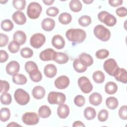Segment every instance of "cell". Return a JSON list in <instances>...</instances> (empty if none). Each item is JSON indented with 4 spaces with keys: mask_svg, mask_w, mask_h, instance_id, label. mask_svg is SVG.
Returning <instances> with one entry per match:
<instances>
[{
    "mask_svg": "<svg viewBox=\"0 0 127 127\" xmlns=\"http://www.w3.org/2000/svg\"><path fill=\"white\" fill-rule=\"evenodd\" d=\"M65 36L67 40L73 43H81L86 38V33L81 29H69L66 31Z\"/></svg>",
    "mask_w": 127,
    "mask_h": 127,
    "instance_id": "obj_1",
    "label": "cell"
},
{
    "mask_svg": "<svg viewBox=\"0 0 127 127\" xmlns=\"http://www.w3.org/2000/svg\"><path fill=\"white\" fill-rule=\"evenodd\" d=\"M93 33L96 37L103 42L108 41L111 37L110 30L102 25L96 26L94 28Z\"/></svg>",
    "mask_w": 127,
    "mask_h": 127,
    "instance_id": "obj_2",
    "label": "cell"
},
{
    "mask_svg": "<svg viewBox=\"0 0 127 127\" xmlns=\"http://www.w3.org/2000/svg\"><path fill=\"white\" fill-rule=\"evenodd\" d=\"M42 11V8L40 4L37 2H31L28 5L27 8V14L28 16L32 19L38 18Z\"/></svg>",
    "mask_w": 127,
    "mask_h": 127,
    "instance_id": "obj_3",
    "label": "cell"
},
{
    "mask_svg": "<svg viewBox=\"0 0 127 127\" xmlns=\"http://www.w3.org/2000/svg\"><path fill=\"white\" fill-rule=\"evenodd\" d=\"M98 18L101 22L109 27L115 26L117 23L116 17L106 11L100 12L98 14Z\"/></svg>",
    "mask_w": 127,
    "mask_h": 127,
    "instance_id": "obj_4",
    "label": "cell"
},
{
    "mask_svg": "<svg viewBox=\"0 0 127 127\" xmlns=\"http://www.w3.org/2000/svg\"><path fill=\"white\" fill-rule=\"evenodd\" d=\"M14 97L17 103L20 105H25L30 101L29 93L21 88L17 89L15 91Z\"/></svg>",
    "mask_w": 127,
    "mask_h": 127,
    "instance_id": "obj_5",
    "label": "cell"
},
{
    "mask_svg": "<svg viewBox=\"0 0 127 127\" xmlns=\"http://www.w3.org/2000/svg\"><path fill=\"white\" fill-rule=\"evenodd\" d=\"M48 101L51 104L61 105L64 104L66 100V96L62 92L52 91L48 96Z\"/></svg>",
    "mask_w": 127,
    "mask_h": 127,
    "instance_id": "obj_6",
    "label": "cell"
},
{
    "mask_svg": "<svg viewBox=\"0 0 127 127\" xmlns=\"http://www.w3.org/2000/svg\"><path fill=\"white\" fill-rule=\"evenodd\" d=\"M46 42V37L42 33H37L33 34L30 38V45L35 49H39Z\"/></svg>",
    "mask_w": 127,
    "mask_h": 127,
    "instance_id": "obj_7",
    "label": "cell"
},
{
    "mask_svg": "<svg viewBox=\"0 0 127 127\" xmlns=\"http://www.w3.org/2000/svg\"><path fill=\"white\" fill-rule=\"evenodd\" d=\"M22 121L26 125H35L39 122V116L35 112H26L22 115Z\"/></svg>",
    "mask_w": 127,
    "mask_h": 127,
    "instance_id": "obj_8",
    "label": "cell"
},
{
    "mask_svg": "<svg viewBox=\"0 0 127 127\" xmlns=\"http://www.w3.org/2000/svg\"><path fill=\"white\" fill-rule=\"evenodd\" d=\"M119 66L115 59L110 58L106 60L103 64V68L105 71L110 75L113 76L115 72L119 68Z\"/></svg>",
    "mask_w": 127,
    "mask_h": 127,
    "instance_id": "obj_9",
    "label": "cell"
},
{
    "mask_svg": "<svg viewBox=\"0 0 127 127\" xmlns=\"http://www.w3.org/2000/svg\"><path fill=\"white\" fill-rule=\"evenodd\" d=\"M78 86L81 91L85 94L90 93L93 89V85L89 79L86 76L79 77L77 81Z\"/></svg>",
    "mask_w": 127,
    "mask_h": 127,
    "instance_id": "obj_10",
    "label": "cell"
},
{
    "mask_svg": "<svg viewBox=\"0 0 127 127\" xmlns=\"http://www.w3.org/2000/svg\"><path fill=\"white\" fill-rule=\"evenodd\" d=\"M70 83L69 78L65 75H61L55 80L54 84L56 87L59 89H64L66 88Z\"/></svg>",
    "mask_w": 127,
    "mask_h": 127,
    "instance_id": "obj_11",
    "label": "cell"
},
{
    "mask_svg": "<svg viewBox=\"0 0 127 127\" xmlns=\"http://www.w3.org/2000/svg\"><path fill=\"white\" fill-rule=\"evenodd\" d=\"M57 52L51 48H48L42 51L39 55V58L42 61H49L53 60Z\"/></svg>",
    "mask_w": 127,
    "mask_h": 127,
    "instance_id": "obj_12",
    "label": "cell"
},
{
    "mask_svg": "<svg viewBox=\"0 0 127 127\" xmlns=\"http://www.w3.org/2000/svg\"><path fill=\"white\" fill-rule=\"evenodd\" d=\"M20 69V64L16 61H11L9 62L5 67L6 73L10 75H13L18 72Z\"/></svg>",
    "mask_w": 127,
    "mask_h": 127,
    "instance_id": "obj_13",
    "label": "cell"
},
{
    "mask_svg": "<svg viewBox=\"0 0 127 127\" xmlns=\"http://www.w3.org/2000/svg\"><path fill=\"white\" fill-rule=\"evenodd\" d=\"M113 76L117 81L126 84L127 82V72L125 68L119 67L115 72Z\"/></svg>",
    "mask_w": 127,
    "mask_h": 127,
    "instance_id": "obj_14",
    "label": "cell"
},
{
    "mask_svg": "<svg viewBox=\"0 0 127 127\" xmlns=\"http://www.w3.org/2000/svg\"><path fill=\"white\" fill-rule=\"evenodd\" d=\"M12 20L17 25H22L26 22V17L23 12L20 10L14 12L12 16Z\"/></svg>",
    "mask_w": 127,
    "mask_h": 127,
    "instance_id": "obj_15",
    "label": "cell"
},
{
    "mask_svg": "<svg viewBox=\"0 0 127 127\" xmlns=\"http://www.w3.org/2000/svg\"><path fill=\"white\" fill-rule=\"evenodd\" d=\"M52 44L55 48L61 50L64 47L65 41L61 35H55L52 39Z\"/></svg>",
    "mask_w": 127,
    "mask_h": 127,
    "instance_id": "obj_16",
    "label": "cell"
},
{
    "mask_svg": "<svg viewBox=\"0 0 127 127\" xmlns=\"http://www.w3.org/2000/svg\"><path fill=\"white\" fill-rule=\"evenodd\" d=\"M55 26V20L51 18H45L41 22L42 28L46 31H51L53 30Z\"/></svg>",
    "mask_w": 127,
    "mask_h": 127,
    "instance_id": "obj_17",
    "label": "cell"
},
{
    "mask_svg": "<svg viewBox=\"0 0 127 127\" xmlns=\"http://www.w3.org/2000/svg\"><path fill=\"white\" fill-rule=\"evenodd\" d=\"M46 91L45 88L40 85L35 86L32 91V94L33 97L37 100L42 99L45 95Z\"/></svg>",
    "mask_w": 127,
    "mask_h": 127,
    "instance_id": "obj_18",
    "label": "cell"
},
{
    "mask_svg": "<svg viewBox=\"0 0 127 127\" xmlns=\"http://www.w3.org/2000/svg\"><path fill=\"white\" fill-rule=\"evenodd\" d=\"M44 72L45 76L48 78H53L57 74V69L54 64H48L44 67Z\"/></svg>",
    "mask_w": 127,
    "mask_h": 127,
    "instance_id": "obj_19",
    "label": "cell"
},
{
    "mask_svg": "<svg viewBox=\"0 0 127 127\" xmlns=\"http://www.w3.org/2000/svg\"><path fill=\"white\" fill-rule=\"evenodd\" d=\"M69 108L66 105L64 104L59 105L57 108V114L61 119H65L68 117L69 114Z\"/></svg>",
    "mask_w": 127,
    "mask_h": 127,
    "instance_id": "obj_20",
    "label": "cell"
},
{
    "mask_svg": "<svg viewBox=\"0 0 127 127\" xmlns=\"http://www.w3.org/2000/svg\"><path fill=\"white\" fill-rule=\"evenodd\" d=\"M26 38V34L21 30L16 31L13 35V40L18 43L20 45H22L25 43Z\"/></svg>",
    "mask_w": 127,
    "mask_h": 127,
    "instance_id": "obj_21",
    "label": "cell"
},
{
    "mask_svg": "<svg viewBox=\"0 0 127 127\" xmlns=\"http://www.w3.org/2000/svg\"><path fill=\"white\" fill-rule=\"evenodd\" d=\"M78 59L82 64L86 67L91 65L93 64L94 62L92 57L89 54L85 53H81L79 55Z\"/></svg>",
    "mask_w": 127,
    "mask_h": 127,
    "instance_id": "obj_22",
    "label": "cell"
},
{
    "mask_svg": "<svg viewBox=\"0 0 127 127\" xmlns=\"http://www.w3.org/2000/svg\"><path fill=\"white\" fill-rule=\"evenodd\" d=\"M89 101L93 106H98L102 101V95L99 93L93 92L89 96Z\"/></svg>",
    "mask_w": 127,
    "mask_h": 127,
    "instance_id": "obj_23",
    "label": "cell"
},
{
    "mask_svg": "<svg viewBox=\"0 0 127 127\" xmlns=\"http://www.w3.org/2000/svg\"><path fill=\"white\" fill-rule=\"evenodd\" d=\"M31 80L35 82H38L42 79V74L38 67L35 68L28 73Z\"/></svg>",
    "mask_w": 127,
    "mask_h": 127,
    "instance_id": "obj_24",
    "label": "cell"
},
{
    "mask_svg": "<svg viewBox=\"0 0 127 127\" xmlns=\"http://www.w3.org/2000/svg\"><path fill=\"white\" fill-rule=\"evenodd\" d=\"M69 60L68 56L64 53L57 52L54 61L59 64H66Z\"/></svg>",
    "mask_w": 127,
    "mask_h": 127,
    "instance_id": "obj_25",
    "label": "cell"
},
{
    "mask_svg": "<svg viewBox=\"0 0 127 127\" xmlns=\"http://www.w3.org/2000/svg\"><path fill=\"white\" fill-rule=\"evenodd\" d=\"M51 109L47 105H42L39 108L38 115L41 118H47L51 116Z\"/></svg>",
    "mask_w": 127,
    "mask_h": 127,
    "instance_id": "obj_26",
    "label": "cell"
},
{
    "mask_svg": "<svg viewBox=\"0 0 127 127\" xmlns=\"http://www.w3.org/2000/svg\"><path fill=\"white\" fill-rule=\"evenodd\" d=\"M118 90V85L113 81L108 82L105 86V91L106 93L112 95L114 94Z\"/></svg>",
    "mask_w": 127,
    "mask_h": 127,
    "instance_id": "obj_27",
    "label": "cell"
},
{
    "mask_svg": "<svg viewBox=\"0 0 127 127\" xmlns=\"http://www.w3.org/2000/svg\"><path fill=\"white\" fill-rule=\"evenodd\" d=\"M12 81L16 84L24 85L26 83L27 79L24 75L20 73H16L13 75Z\"/></svg>",
    "mask_w": 127,
    "mask_h": 127,
    "instance_id": "obj_28",
    "label": "cell"
},
{
    "mask_svg": "<svg viewBox=\"0 0 127 127\" xmlns=\"http://www.w3.org/2000/svg\"><path fill=\"white\" fill-rule=\"evenodd\" d=\"M118 100L115 97H109L106 100V105L109 109L114 110L118 107Z\"/></svg>",
    "mask_w": 127,
    "mask_h": 127,
    "instance_id": "obj_29",
    "label": "cell"
},
{
    "mask_svg": "<svg viewBox=\"0 0 127 127\" xmlns=\"http://www.w3.org/2000/svg\"><path fill=\"white\" fill-rule=\"evenodd\" d=\"M73 67L75 71L78 73L84 72L87 70V67L83 64L78 59H75L73 61Z\"/></svg>",
    "mask_w": 127,
    "mask_h": 127,
    "instance_id": "obj_30",
    "label": "cell"
},
{
    "mask_svg": "<svg viewBox=\"0 0 127 127\" xmlns=\"http://www.w3.org/2000/svg\"><path fill=\"white\" fill-rule=\"evenodd\" d=\"M59 22L63 25H67L70 23L72 21L71 15L67 12H63L60 14L59 16Z\"/></svg>",
    "mask_w": 127,
    "mask_h": 127,
    "instance_id": "obj_31",
    "label": "cell"
},
{
    "mask_svg": "<svg viewBox=\"0 0 127 127\" xmlns=\"http://www.w3.org/2000/svg\"><path fill=\"white\" fill-rule=\"evenodd\" d=\"M84 116L86 120H92L96 117V110L91 107H88L84 109Z\"/></svg>",
    "mask_w": 127,
    "mask_h": 127,
    "instance_id": "obj_32",
    "label": "cell"
},
{
    "mask_svg": "<svg viewBox=\"0 0 127 127\" xmlns=\"http://www.w3.org/2000/svg\"><path fill=\"white\" fill-rule=\"evenodd\" d=\"M69 6L72 11L77 12L82 9V4L78 0H72L69 2Z\"/></svg>",
    "mask_w": 127,
    "mask_h": 127,
    "instance_id": "obj_33",
    "label": "cell"
},
{
    "mask_svg": "<svg viewBox=\"0 0 127 127\" xmlns=\"http://www.w3.org/2000/svg\"><path fill=\"white\" fill-rule=\"evenodd\" d=\"M105 75L101 70H97L93 72L92 74V78L94 81L98 84L103 83L105 80Z\"/></svg>",
    "mask_w": 127,
    "mask_h": 127,
    "instance_id": "obj_34",
    "label": "cell"
},
{
    "mask_svg": "<svg viewBox=\"0 0 127 127\" xmlns=\"http://www.w3.org/2000/svg\"><path fill=\"white\" fill-rule=\"evenodd\" d=\"M10 117V111L7 108H2L0 110V119L2 122L8 121Z\"/></svg>",
    "mask_w": 127,
    "mask_h": 127,
    "instance_id": "obj_35",
    "label": "cell"
},
{
    "mask_svg": "<svg viewBox=\"0 0 127 127\" xmlns=\"http://www.w3.org/2000/svg\"><path fill=\"white\" fill-rule=\"evenodd\" d=\"M1 28L4 31H10L12 30L14 25L10 19H5L1 22Z\"/></svg>",
    "mask_w": 127,
    "mask_h": 127,
    "instance_id": "obj_36",
    "label": "cell"
},
{
    "mask_svg": "<svg viewBox=\"0 0 127 127\" xmlns=\"http://www.w3.org/2000/svg\"><path fill=\"white\" fill-rule=\"evenodd\" d=\"M78 23L82 27L89 26L92 22L91 18L88 15H82L78 19Z\"/></svg>",
    "mask_w": 127,
    "mask_h": 127,
    "instance_id": "obj_37",
    "label": "cell"
},
{
    "mask_svg": "<svg viewBox=\"0 0 127 127\" xmlns=\"http://www.w3.org/2000/svg\"><path fill=\"white\" fill-rule=\"evenodd\" d=\"M0 102L2 104L8 105L11 104L12 101V98L11 95L8 93H3L0 96Z\"/></svg>",
    "mask_w": 127,
    "mask_h": 127,
    "instance_id": "obj_38",
    "label": "cell"
},
{
    "mask_svg": "<svg viewBox=\"0 0 127 127\" xmlns=\"http://www.w3.org/2000/svg\"><path fill=\"white\" fill-rule=\"evenodd\" d=\"M20 45L15 41H11L8 46V49L9 51L13 54L16 53L18 52L20 49Z\"/></svg>",
    "mask_w": 127,
    "mask_h": 127,
    "instance_id": "obj_39",
    "label": "cell"
},
{
    "mask_svg": "<svg viewBox=\"0 0 127 127\" xmlns=\"http://www.w3.org/2000/svg\"><path fill=\"white\" fill-rule=\"evenodd\" d=\"M26 3L25 0H13L12 1L13 6L15 9L20 11L25 8Z\"/></svg>",
    "mask_w": 127,
    "mask_h": 127,
    "instance_id": "obj_40",
    "label": "cell"
},
{
    "mask_svg": "<svg viewBox=\"0 0 127 127\" xmlns=\"http://www.w3.org/2000/svg\"><path fill=\"white\" fill-rule=\"evenodd\" d=\"M20 55L23 58H30L33 56V51L28 47H25L20 50Z\"/></svg>",
    "mask_w": 127,
    "mask_h": 127,
    "instance_id": "obj_41",
    "label": "cell"
},
{
    "mask_svg": "<svg viewBox=\"0 0 127 127\" xmlns=\"http://www.w3.org/2000/svg\"><path fill=\"white\" fill-rule=\"evenodd\" d=\"M109 54L108 50L103 49L98 50L95 53V56L97 59L102 60L107 58L109 56Z\"/></svg>",
    "mask_w": 127,
    "mask_h": 127,
    "instance_id": "obj_42",
    "label": "cell"
},
{
    "mask_svg": "<svg viewBox=\"0 0 127 127\" xmlns=\"http://www.w3.org/2000/svg\"><path fill=\"white\" fill-rule=\"evenodd\" d=\"M109 113L106 109L101 110L98 114V120L101 122H104L106 121L108 118Z\"/></svg>",
    "mask_w": 127,
    "mask_h": 127,
    "instance_id": "obj_43",
    "label": "cell"
},
{
    "mask_svg": "<svg viewBox=\"0 0 127 127\" xmlns=\"http://www.w3.org/2000/svg\"><path fill=\"white\" fill-rule=\"evenodd\" d=\"M74 104L78 107H82L85 103L84 97L81 95H78L76 96L74 98Z\"/></svg>",
    "mask_w": 127,
    "mask_h": 127,
    "instance_id": "obj_44",
    "label": "cell"
},
{
    "mask_svg": "<svg viewBox=\"0 0 127 127\" xmlns=\"http://www.w3.org/2000/svg\"><path fill=\"white\" fill-rule=\"evenodd\" d=\"M127 106L123 105L120 108L118 114L119 117L123 120H127Z\"/></svg>",
    "mask_w": 127,
    "mask_h": 127,
    "instance_id": "obj_45",
    "label": "cell"
},
{
    "mask_svg": "<svg viewBox=\"0 0 127 127\" xmlns=\"http://www.w3.org/2000/svg\"><path fill=\"white\" fill-rule=\"evenodd\" d=\"M46 12L47 15L51 17H55L59 14V10L56 7L51 6L47 8Z\"/></svg>",
    "mask_w": 127,
    "mask_h": 127,
    "instance_id": "obj_46",
    "label": "cell"
},
{
    "mask_svg": "<svg viewBox=\"0 0 127 127\" xmlns=\"http://www.w3.org/2000/svg\"><path fill=\"white\" fill-rule=\"evenodd\" d=\"M24 67H25V69L27 73H28L32 70H33L35 68H38V67L37 64L35 62L30 61L27 62L25 63Z\"/></svg>",
    "mask_w": 127,
    "mask_h": 127,
    "instance_id": "obj_47",
    "label": "cell"
},
{
    "mask_svg": "<svg viewBox=\"0 0 127 127\" xmlns=\"http://www.w3.org/2000/svg\"><path fill=\"white\" fill-rule=\"evenodd\" d=\"M0 93H3L7 92L10 87L9 83L6 80H0Z\"/></svg>",
    "mask_w": 127,
    "mask_h": 127,
    "instance_id": "obj_48",
    "label": "cell"
},
{
    "mask_svg": "<svg viewBox=\"0 0 127 127\" xmlns=\"http://www.w3.org/2000/svg\"><path fill=\"white\" fill-rule=\"evenodd\" d=\"M8 36L3 33L0 34V47H5L8 42Z\"/></svg>",
    "mask_w": 127,
    "mask_h": 127,
    "instance_id": "obj_49",
    "label": "cell"
},
{
    "mask_svg": "<svg viewBox=\"0 0 127 127\" xmlns=\"http://www.w3.org/2000/svg\"><path fill=\"white\" fill-rule=\"evenodd\" d=\"M116 13L119 17H125L127 15V10L125 7H120L116 9Z\"/></svg>",
    "mask_w": 127,
    "mask_h": 127,
    "instance_id": "obj_50",
    "label": "cell"
},
{
    "mask_svg": "<svg viewBox=\"0 0 127 127\" xmlns=\"http://www.w3.org/2000/svg\"><path fill=\"white\" fill-rule=\"evenodd\" d=\"M8 59V54L7 52L3 50L0 51V62L3 63L7 61Z\"/></svg>",
    "mask_w": 127,
    "mask_h": 127,
    "instance_id": "obj_51",
    "label": "cell"
},
{
    "mask_svg": "<svg viewBox=\"0 0 127 127\" xmlns=\"http://www.w3.org/2000/svg\"><path fill=\"white\" fill-rule=\"evenodd\" d=\"M108 2L111 6L113 7H117L120 5H121L123 2V1L122 0H109Z\"/></svg>",
    "mask_w": 127,
    "mask_h": 127,
    "instance_id": "obj_52",
    "label": "cell"
},
{
    "mask_svg": "<svg viewBox=\"0 0 127 127\" xmlns=\"http://www.w3.org/2000/svg\"><path fill=\"white\" fill-rule=\"evenodd\" d=\"M73 127H85V125L80 121H76L73 122L72 124Z\"/></svg>",
    "mask_w": 127,
    "mask_h": 127,
    "instance_id": "obj_53",
    "label": "cell"
},
{
    "mask_svg": "<svg viewBox=\"0 0 127 127\" xmlns=\"http://www.w3.org/2000/svg\"><path fill=\"white\" fill-rule=\"evenodd\" d=\"M6 127H21V126L20 125H19L17 123H15V122H12L9 123L8 125H7Z\"/></svg>",
    "mask_w": 127,
    "mask_h": 127,
    "instance_id": "obj_54",
    "label": "cell"
},
{
    "mask_svg": "<svg viewBox=\"0 0 127 127\" xmlns=\"http://www.w3.org/2000/svg\"><path fill=\"white\" fill-rule=\"evenodd\" d=\"M54 0H43V2L47 5H51L54 2Z\"/></svg>",
    "mask_w": 127,
    "mask_h": 127,
    "instance_id": "obj_55",
    "label": "cell"
},
{
    "mask_svg": "<svg viewBox=\"0 0 127 127\" xmlns=\"http://www.w3.org/2000/svg\"><path fill=\"white\" fill-rule=\"evenodd\" d=\"M83 2H84L85 4H89L90 3H91L92 2H93V0H83Z\"/></svg>",
    "mask_w": 127,
    "mask_h": 127,
    "instance_id": "obj_56",
    "label": "cell"
},
{
    "mask_svg": "<svg viewBox=\"0 0 127 127\" xmlns=\"http://www.w3.org/2000/svg\"><path fill=\"white\" fill-rule=\"evenodd\" d=\"M0 3H2V4H3V3L4 4L5 3H6V2H7V0H5V1H2V0H0Z\"/></svg>",
    "mask_w": 127,
    "mask_h": 127,
    "instance_id": "obj_57",
    "label": "cell"
}]
</instances>
